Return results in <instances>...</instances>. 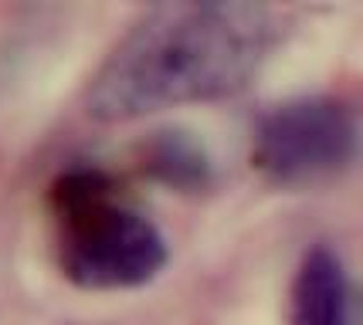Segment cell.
I'll return each mask as SVG.
<instances>
[{
	"label": "cell",
	"instance_id": "7a4b0ae2",
	"mask_svg": "<svg viewBox=\"0 0 363 325\" xmlns=\"http://www.w3.org/2000/svg\"><path fill=\"white\" fill-rule=\"evenodd\" d=\"M51 214L65 278L109 292L153 281L167 264L163 234L99 170H72L51 186Z\"/></svg>",
	"mask_w": 363,
	"mask_h": 325
},
{
	"label": "cell",
	"instance_id": "5b68a950",
	"mask_svg": "<svg viewBox=\"0 0 363 325\" xmlns=\"http://www.w3.org/2000/svg\"><path fill=\"white\" fill-rule=\"evenodd\" d=\"M150 166L160 180H170L180 186H194L204 180V156L197 153V146L180 136H167L153 146Z\"/></svg>",
	"mask_w": 363,
	"mask_h": 325
},
{
	"label": "cell",
	"instance_id": "3957f363",
	"mask_svg": "<svg viewBox=\"0 0 363 325\" xmlns=\"http://www.w3.org/2000/svg\"><path fill=\"white\" fill-rule=\"evenodd\" d=\"M357 153V122L340 102L299 98L272 108L255 132V163L279 183H309Z\"/></svg>",
	"mask_w": 363,
	"mask_h": 325
},
{
	"label": "cell",
	"instance_id": "277c9868",
	"mask_svg": "<svg viewBox=\"0 0 363 325\" xmlns=\"http://www.w3.org/2000/svg\"><path fill=\"white\" fill-rule=\"evenodd\" d=\"M292 325H353V285L330 248H313L289 295Z\"/></svg>",
	"mask_w": 363,
	"mask_h": 325
},
{
	"label": "cell",
	"instance_id": "6da1fadb",
	"mask_svg": "<svg viewBox=\"0 0 363 325\" xmlns=\"http://www.w3.org/2000/svg\"><path fill=\"white\" fill-rule=\"evenodd\" d=\"M279 21L255 4H160L129 28L95 72L85 106L99 122L238 92L262 68Z\"/></svg>",
	"mask_w": 363,
	"mask_h": 325
}]
</instances>
